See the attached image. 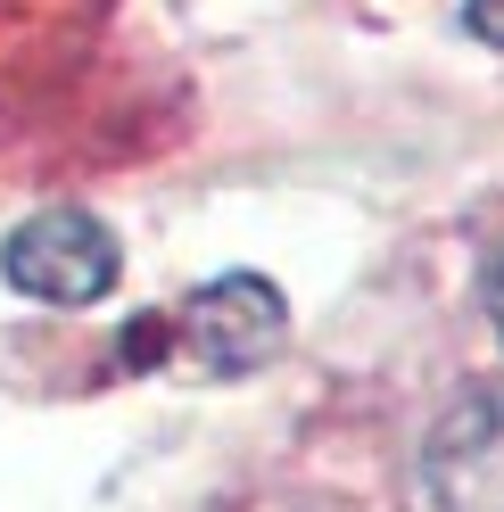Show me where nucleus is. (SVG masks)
I'll return each instance as SVG.
<instances>
[{
    "mask_svg": "<svg viewBox=\"0 0 504 512\" xmlns=\"http://www.w3.org/2000/svg\"><path fill=\"white\" fill-rule=\"evenodd\" d=\"M174 331H182V356L199 372H248L281 347L290 306H281V290L265 273H215L207 290H191L174 306Z\"/></svg>",
    "mask_w": 504,
    "mask_h": 512,
    "instance_id": "nucleus-2",
    "label": "nucleus"
},
{
    "mask_svg": "<svg viewBox=\"0 0 504 512\" xmlns=\"http://www.w3.org/2000/svg\"><path fill=\"white\" fill-rule=\"evenodd\" d=\"M116 240L100 215H75V207H50V215H25L9 240H0V273L9 290L42 298V306H91L116 290Z\"/></svg>",
    "mask_w": 504,
    "mask_h": 512,
    "instance_id": "nucleus-1",
    "label": "nucleus"
},
{
    "mask_svg": "<svg viewBox=\"0 0 504 512\" xmlns=\"http://www.w3.org/2000/svg\"><path fill=\"white\" fill-rule=\"evenodd\" d=\"M438 512H504V389H471L422 446Z\"/></svg>",
    "mask_w": 504,
    "mask_h": 512,
    "instance_id": "nucleus-3",
    "label": "nucleus"
},
{
    "mask_svg": "<svg viewBox=\"0 0 504 512\" xmlns=\"http://www.w3.org/2000/svg\"><path fill=\"white\" fill-rule=\"evenodd\" d=\"M488 314H496V331H504V256H496V273H488Z\"/></svg>",
    "mask_w": 504,
    "mask_h": 512,
    "instance_id": "nucleus-5",
    "label": "nucleus"
},
{
    "mask_svg": "<svg viewBox=\"0 0 504 512\" xmlns=\"http://www.w3.org/2000/svg\"><path fill=\"white\" fill-rule=\"evenodd\" d=\"M463 25H471L480 42H496V50H504V0H463Z\"/></svg>",
    "mask_w": 504,
    "mask_h": 512,
    "instance_id": "nucleus-4",
    "label": "nucleus"
}]
</instances>
